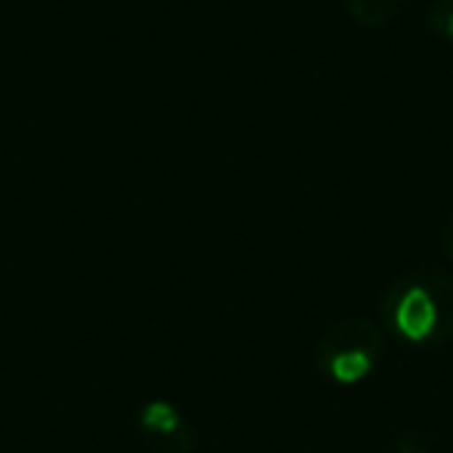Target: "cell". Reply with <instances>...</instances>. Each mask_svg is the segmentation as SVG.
Masks as SVG:
<instances>
[{
    "label": "cell",
    "instance_id": "cell-4",
    "mask_svg": "<svg viewBox=\"0 0 453 453\" xmlns=\"http://www.w3.org/2000/svg\"><path fill=\"white\" fill-rule=\"evenodd\" d=\"M348 13L357 26L364 28H379L385 22H391L397 16V10L403 7V0H345Z\"/></svg>",
    "mask_w": 453,
    "mask_h": 453
},
{
    "label": "cell",
    "instance_id": "cell-2",
    "mask_svg": "<svg viewBox=\"0 0 453 453\" xmlns=\"http://www.w3.org/2000/svg\"><path fill=\"white\" fill-rule=\"evenodd\" d=\"M382 329L370 317L354 314L333 323L317 345V366L335 385H357L379 366L382 357Z\"/></svg>",
    "mask_w": 453,
    "mask_h": 453
},
{
    "label": "cell",
    "instance_id": "cell-6",
    "mask_svg": "<svg viewBox=\"0 0 453 453\" xmlns=\"http://www.w3.org/2000/svg\"><path fill=\"white\" fill-rule=\"evenodd\" d=\"M395 453H432V444L419 432H401L395 438Z\"/></svg>",
    "mask_w": 453,
    "mask_h": 453
},
{
    "label": "cell",
    "instance_id": "cell-3",
    "mask_svg": "<svg viewBox=\"0 0 453 453\" xmlns=\"http://www.w3.org/2000/svg\"><path fill=\"white\" fill-rule=\"evenodd\" d=\"M140 432L158 453H189L193 428L171 401H150L140 410Z\"/></svg>",
    "mask_w": 453,
    "mask_h": 453
},
{
    "label": "cell",
    "instance_id": "cell-1",
    "mask_svg": "<svg viewBox=\"0 0 453 453\" xmlns=\"http://www.w3.org/2000/svg\"><path fill=\"white\" fill-rule=\"evenodd\" d=\"M382 317L391 333L410 345L453 339V273L426 271L397 277L385 292Z\"/></svg>",
    "mask_w": 453,
    "mask_h": 453
},
{
    "label": "cell",
    "instance_id": "cell-5",
    "mask_svg": "<svg viewBox=\"0 0 453 453\" xmlns=\"http://www.w3.org/2000/svg\"><path fill=\"white\" fill-rule=\"evenodd\" d=\"M432 28L453 44V0H438L432 7Z\"/></svg>",
    "mask_w": 453,
    "mask_h": 453
},
{
    "label": "cell",
    "instance_id": "cell-7",
    "mask_svg": "<svg viewBox=\"0 0 453 453\" xmlns=\"http://www.w3.org/2000/svg\"><path fill=\"white\" fill-rule=\"evenodd\" d=\"M444 252H447V258H450V265H453V211H450V218H447V224H444Z\"/></svg>",
    "mask_w": 453,
    "mask_h": 453
}]
</instances>
